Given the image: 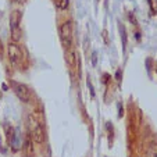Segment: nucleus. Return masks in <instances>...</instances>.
<instances>
[{
	"label": "nucleus",
	"mask_w": 157,
	"mask_h": 157,
	"mask_svg": "<svg viewBox=\"0 0 157 157\" xmlns=\"http://www.w3.org/2000/svg\"><path fill=\"white\" fill-rule=\"evenodd\" d=\"M11 88H13V92L15 93L18 99L24 103H29L32 100V93H31L29 88H28L25 83H21L17 82V81H11Z\"/></svg>",
	"instance_id": "nucleus-4"
},
{
	"label": "nucleus",
	"mask_w": 157,
	"mask_h": 157,
	"mask_svg": "<svg viewBox=\"0 0 157 157\" xmlns=\"http://www.w3.org/2000/svg\"><path fill=\"white\" fill-rule=\"evenodd\" d=\"M13 2H14V3H18V4H22V3H25L27 0H13Z\"/></svg>",
	"instance_id": "nucleus-10"
},
{
	"label": "nucleus",
	"mask_w": 157,
	"mask_h": 157,
	"mask_svg": "<svg viewBox=\"0 0 157 157\" xmlns=\"http://www.w3.org/2000/svg\"><path fill=\"white\" fill-rule=\"evenodd\" d=\"M60 39L64 48L71 49L72 44V22L71 21H65L64 24L60 27Z\"/></svg>",
	"instance_id": "nucleus-5"
},
{
	"label": "nucleus",
	"mask_w": 157,
	"mask_h": 157,
	"mask_svg": "<svg viewBox=\"0 0 157 157\" xmlns=\"http://www.w3.org/2000/svg\"><path fill=\"white\" fill-rule=\"evenodd\" d=\"M7 54H9V60L14 67H21L22 63H24V52L22 49L18 46L15 42H10L9 46H7Z\"/></svg>",
	"instance_id": "nucleus-2"
},
{
	"label": "nucleus",
	"mask_w": 157,
	"mask_h": 157,
	"mask_svg": "<svg viewBox=\"0 0 157 157\" xmlns=\"http://www.w3.org/2000/svg\"><path fill=\"white\" fill-rule=\"evenodd\" d=\"M27 124H28V131H29L31 139L36 143H43L46 140V132H44L43 125L38 121V118L33 114H29L27 120Z\"/></svg>",
	"instance_id": "nucleus-1"
},
{
	"label": "nucleus",
	"mask_w": 157,
	"mask_h": 157,
	"mask_svg": "<svg viewBox=\"0 0 157 157\" xmlns=\"http://www.w3.org/2000/svg\"><path fill=\"white\" fill-rule=\"evenodd\" d=\"M3 59V44H2V40H0V60Z\"/></svg>",
	"instance_id": "nucleus-9"
},
{
	"label": "nucleus",
	"mask_w": 157,
	"mask_h": 157,
	"mask_svg": "<svg viewBox=\"0 0 157 157\" xmlns=\"http://www.w3.org/2000/svg\"><path fill=\"white\" fill-rule=\"evenodd\" d=\"M21 14L20 10H14V11L10 14V32H11V39L13 42L17 43L21 39V35H22V31H21L20 22H21Z\"/></svg>",
	"instance_id": "nucleus-3"
},
{
	"label": "nucleus",
	"mask_w": 157,
	"mask_h": 157,
	"mask_svg": "<svg viewBox=\"0 0 157 157\" xmlns=\"http://www.w3.org/2000/svg\"><path fill=\"white\" fill-rule=\"evenodd\" d=\"M70 6V0H59V3H57V7L60 10H67Z\"/></svg>",
	"instance_id": "nucleus-8"
},
{
	"label": "nucleus",
	"mask_w": 157,
	"mask_h": 157,
	"mask_svg": "<svg viewBox=\"0 0 157 157\" xmlns=\"http://www.w3.org/2000/svg\"><path fill=\"white\" fill-rule=\"evenodd\" d=\"M24 147H25V153H27L28 157H33V156H35V149H33V143H32V139H31V136L27 138Z\"/></svg>",
	"instance_id": "nucleus-7"
},
{
	"label": "nucleus",
	"mask_w": 157,
	"mask_h": 157,
	"mask_svg": "<svg viewBox=\"0 0 157 157\" xmlns=\"http://www.w3.org/2000/svg\"><path fill=\"white\" fill-rule=\"evenodd\" d=\"M145 157H157V143L156 142H150L146 146Z\"/></svg>",
	"instance_id": "nucleus-6"
}]
</instances>
